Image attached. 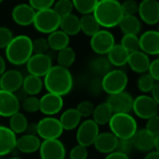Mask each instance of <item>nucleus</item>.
Here are the masks:
<instances>
[{
    "mask_svg": "<svg viewBox=\"0 0 159 159\" xmlns=\"http://www.w3.org/2000/svg\"><path fill=\"white\" fill-rule=\"evenodd\" d=\"M43 86L48 91L60 97L66 96L73 87V77L68 68L61 66H52L43 77Z\"/></svg>",
    "mask_w": 159,
    "mask_h": 159,
    "instance_id": "obj_1",
    "label": "nucleus"
},
{
    "mask_svg": "<svg viewBox=\"0 0 159 159\" xmlns=\"http://www.w3.org/2000/svg\"><path fill=\"white\" fill-rule=\"evenodd\" d=\"M93 15L100 27L113 28L119 25L124 13L118 0H98Z\"/></svg>",
    "mask_w": 159,
    "mask_h": 159,
    "instance_id": "obj_2",
    "label": "nucleus"
},
{
    "mask_svg": "<svg viewBox=\"0 0 159 159\" xmlns=\"http://www.w3.org/2000/svg\"><path fill=\"white\" fill-rule=\"evenodd\" d=\"M7 60L14 66H23L33 55L32 39L26 35L13 37L5 49Z\"/></svg>",
    "mask_w": 159,
    "mask_h": 159,
    "instance_id": "obj_3",
    "label": "nucleus"
},
{
    "mask_svg": "<svg viewBox=\"0 0 159 159\" xmlns=\"http://www.w3.org/2000/svg\"><path fill=\"white\" fill-rule=\"evenodd\" d=\"M108 125L118 139H130L138 130L137 121L130 113H113Z\"/></svg>",
    "mask_w": 159,
    "mask_h": 159,
    "instance_id": "obj_4",
    "label": "nucleus"
},
{
    "mask_svg": "<svg viewBox=\"0 0 159 159\" xmlns=\"http://www.w3.org/2000/svg\"><path fill=\"white\" fill-rule=\"evenodd\" d=\"M103 92L110 95H115L124 92L128 84V77L122 69H111L101 78Z\"/></svg>",
    "mask_w": 159,
    "mask_h": 159,
    "instance_id": "obj_5",
    "label": "nucleus"
},
{
    "mask_svg": "<svg viewBox=\"0 0 159 159\" xmlns=\"http://www.w3.org/2000/svg\"><path fill=\"white\" fill-rule=\"evenodd\" d=\"M61 18L52 8L36 11L33 25L42 34H51L59 29Z\"/></svg>",
    "mask_w": 159,
    "mask_h": 159,
    "instance_id": "obj_6",
    "label": "nucleus"
},
{
    "mask_svg": "<svg viewBox=\"0 0 159 159\" xmlns=\"http://www.w3.org/2000/svg\"><path fill=\"white\" fill-rule=\"evenodd\" d=\"M37 125V136L43 140L58 139L64 132L59 122L52 116H46L39 121Z\"/></svg>",
    "mask_w": 159,
    "mask_h": 159,
    "instance_id": "obj_7",
    "label": "nucleus"
},
{
    "mask_svg": "<svg viewBox=\"0 0 159 159\" xmlns=\"http://www.w3.org/2000/svg\"><path fill=\"white\" fill-rule=\"evenodd\" d=\"M159 106L149 95H140L134 98L132 111L142 120H148L158 114Z\"/></svg>",
    "mask_w": 159,
    "mask_h": 159,
    "instance_id": "obj_8",
    "label": "nucleus"
},
{
    "mask_svg": "<svg viewBox=\"0 0 159 159\" xmlns=\"http://www.w3.org/2000/svg\"><path fill=\"white\" fill-rule=\"evenodd\" d=\"M99 133V125L96 124L93 119H86L77 127V142L78 144L87 148L94 144Z\"/></svg>",
    "mask_w": 159,
    "mask_h": 159,
    "instance_id": "obj_9",
    "label": "nucleus"
},
{
    "mask_svg": "<svg viewBox=\"0 0 159 159\" xmlns=\"http://www.w3.org/2000/svg\"><path fill=\"white\" fill-rule=\"evenodd\" d=\"M115 45V39L111 32L107 29H100L91 37L90 46L94 52L98 55H105Z\"/></svg>",
    "mask_w": 159,
    "mask_h": 159,
    "instance_id": "obj_10",
    "label": "nucleus"
},
{
    "mask_svg": "<svg viewBox=\"0 0 159 159\" xmlns=\"http://www.w3.org/2000/svg\"><path fill=\"white\" fill-rule=\"evenodd\" d=\"M25 65L29 74L41 78L44 77L52 68V61L47 53L33 54Z\"/></svg>",
    "mask_w": 159,
    "mask_h": 159,
    "instance_id": "obj_11",
    "label": "nucleus"
},
{
    "mask_svg": "<svg viewBox=\"0 0 159 159\" xmlns=\"http://www.w3.org/2000/svg\"><path fill=\"white\" fill-rule=\"evenodd\" d=\"M133 100L132 96L124 91L115 95H110L106 103L113 113H130L132 111Z\"/></svg>",
    "mask_w": 159,
    "mask_h": 159,
    "instance_id": "obj_12",
    "label": "nucleus"
},
{
    "mask_svg": "<svg viewBox=\"0 0 159 159\" xmlns=\"http://www.w3.org/2000/svg\"><path fill=\"white\" fill-rule=\"evenodd\" d=\"M138 13L143 23L149 25H154L158 24L159 1L158 0H142L139 4Z\"/></svg>",
    "mask_w": 159,
    "mask_h": 159,
    "instance_id": "obj_13",
    "label": "nucleus"
},
{
    "mask_svg": "<svg viewBox=\"0 0 159 159\" xmlns=\"http://www.w3.org/2000/svg\"><path fill=\"white\" fill-rule=\"evenodd\" d=\"M40 159H65L66 147L64 143L58 139L43 140L39 148Z\"/></svg>",
    "mask_w": 159,
    "mask_h": 159,
    "instance_id": "obj_14",
    "label": "nucleus"
},
{
    "mask_svg": "<svg viewBox=\"0 0 159 159\" xmlns=\"http://www.w3.org/2000/svg\"><path fill=\"white\" fill-rule=\"evenodd\" d=\"M21 102L14 93L0 89V116L9 118L19 112Z\"/></svg>",
    "mask_w": 159,
    "mask_h": 159,
    "instance_id": "obj_15",
    "label": "nucleus"
},
{
    "mask_svg": "<svg viewBox=\"0 0 159 159\" xmlns=\"http://www.w3.org/2000/svg\"><path fill=\"white\" fill-rule=\"evenodd\" d=\"M24 76L19 70H6L0 76V89L11 93H15L22 88Z\"/></svg>",
    "mask_w": 159,
    "mask_h": 159,
    "instance_id": "obj_16",
    "label": "nucleus"
},
{
    "mask_svg": "<svg viewBox=\"0 0 159 159\" xmlns=\"http://www.w3.org/2000/svg\"><path fill=\"white\" fill-rule=\"evenodd\" d=\"M63 106V98L52 93H46L39 98V111L46 116H53L59 113Z\"/></svg>",
    "mask_w": 159,
    "mask_h": 159,
    "instance_id": "obj_17",
    "label": "nucleus"
},
{
    "mask_svg": "<svg viewBox=\"0 0 159 159\" xmlns=\"http://www.w3.org/2000/svg\"><path fill=\"white\" fill-rule=\"evenodd\" d=\"M36 15V11L27 3L16 5L11 11L13 22L21 26H28L33 25Z\"/></svg>",
    "mask_w": 159,
    "mask_h": 159,
    "instance_id": "obj_18",
    "label": "nucleus"
},
{
    "mask_svg": "<svg viewBox=\"0 0 159 159\" xmlns=\"http://www.w3.org/2000/svg\"><path fill=\"white\" fill-rule=\"evenodd\" d=\"M139 50L147 55L159 54V33L155 30H148L140 35Z\"/></svg>",
    "mask_w": 159,
    "mask_h": 159,
    "instance_id": "obj_19",
    "label": "nucleus"
},
{
    "mask_svg": "<svg viewBox=\"0 0 159 159\" xmlns=\"http://www.w3.org/2000/svg\"><path fill=\"white\" fill-rule=\"evenodd\" d=\"M17 136L9 126L0 125V157L8 155L16 149Z\"/></svg>",
    "mask_w": 159,
    "mask_h": 159,
    "instance_id": "obj_20",
    "label": "nucleus"
},
{
    "mask_svg": "<svg viewBox=\"0 0 159 159\" xmlns=\"http://www.w3.org/2000/svg\"><path fill=\"white\" fill-rule=\"evenodd\" d=\"M153 139L154 137H152L145 128H138L136 133L131 138V141L134 149L148 152L153 150Z\"/></svg>",
    "mask_w": 159,
    "mask_h": 159,
    "instance_id": "obj_21",
    "label": "nucleus"
},
{
    "mask_svg": "<svg viewBox=\"0 0 159 159\" xmlns=\"http://www.w3.org/2000/svg\"><path fill=\"white\" fill-rule=\"evenodd\" d=\"M117 142L118 139L111 132H102L98 134L93 145L98 152L109 154L116 150Z\"/></svg>",
    "mask_w": 159,
    "mask_h": 159,
    "instance_id": "obj_22",
    "label": "nucleus"
},
{
    "mask_svg": "<svg viewBox=\"0 0 159 159\" xmlns=\"http://www.w3.org/2000/svg\"><path fill=\"white\" fill-rule=\"evenodd\" d=\"M151 61L149 55L144 53L143 52L137 51L129 53L127 65L132 69V71L138 74H143L148 72Z\"/></svg>",
    "mask_w": 159,
    "mask_h": 159,
    "instance_id": "obj_23",
    "label": "nucleus"
},
{
    "mask_svg": "<svg viewBox=\"0 0 159 159\" xmlns=\"http://www.w3.org/2000/svg\"><path fill=\"white\" fill-rule=\"evenodd\" d=\"M41 145L40 139L37 135L25 134L17 138L16 149L23 153H33L39 150Z\"/></svg>",
    "mask_w": 159,
    "mask_h": 159,
    "instance_id": "obj_24",
    "label": "nucleus"
},
{
    "mask_svg": "<svg viewBox=\"0 0 159 159\" xmlns=\"http://www.w3.org/2000/svg\"><path fill=\"white\" fill-rule=\"evenodd\" d=\"M82 117L80 116L76 108H70L65 111L59 119L64 130H74L81 124Z\"/></svg>",
    "mask_w": 159,
    "mask_h": 159,
    "instance_id": "obj_25",
    "label": "nucleus"
},
{
    "mask_svg": "<svg viewBox=\"0 0 159 159\" xmlns=\"http://www.w3.org/2000/svg\"><path fill=\"white\" fill-rule=\"evenodd\" d=\"M124 35H137L141 30L140 20L136 15H124L119 25Z\"/></svg>",
    "mask_w": 159,
    "mask_h": 159,
    "instance_id": "obj_26",
    "label": "nucleus"
},
{
    "mask_svg": "<svg viewBox=\"0 0 159 159\" xmlns=\"http://www.w3.org/2000/svg\"><path fill=\"white\" fill-rule=\"evenodd\" d=\"M60 30L66 33L68 37L76 36L81 32V25H80V18L71 13L67 16L61 18L60 22Z\"/></svg>",
    "mask_w": 159,
    "mask_h": 159,
    "instance_id": "obj_27",
    "label": "nucleus"
},
{
    "mask_svg": "<svg viewBox=\"0 0 159 159\" xmlns=\"http://www.w3.org/2000/svg\"><path fill=\"white\" fill-rule=\"evenodd\" d=\"M129 52H126L120 44H115L107 54V58L111 66L120 67L127 64Z\"/></svg>",
    "mask_w": 159,
    "mask_h": 159,
    "instance_id": "obj_28",
    "label": "nucleus"
},
{
    "mask_svg": "<svg viewBox=\"0 0 159 159\" xmlns=\"http://www.w3.org/2000/svg\"><path fill=\"white\" fill-rule=\"evenodd\" d=\"M43 88V81L41 78L28 74L24 78L22 89L27 96H37Z\"/></svg>",
    "mask_w": 159,
    "mask_h": 159,
    "instance_id": "obj_29",
    "label": "nucleus"
},
{
    "mask_svg": "<svg viewBox=\"0 0 159 159\" xmlns=\"http://www.w3.org/2000/svg\"><path fill=\"white\" fill-rule=\"evenodd\" d=\"M47 41L50 49L59 52L66 48L69 44V37L62 30L58 29L48 35Z\"/></svg>",
    "mask_w": 159,
    "mask_h": 159,
    "instance_id": "obj_30",
    "label": "nucleus"
},
{
    "mask_svg": "<svg viewBox=\"0 0 159 159\" xmlns=\"http://www.w3.org/2000/svg\"><path fill=\"white\" fill-rule=\"evenodd\" d=\"M113 112L110 109L109 105L106 102H102L95 107L93 112V121L98 125H104L109 124L111 118L112 117Z\"/></svg>",
    "mask_w": 159,
    "mask_h": 159,
    "instance_id": "obj_31",
    "label": "nucleus"
},
{
    "mask_svg": "<svg viewBox=\"0 0 159 159\" xmlns=\"http://www.w3.org/2000/svg\"><path fill=\"white\" fill-rule=\"evenodd\" d=\"M80 25H81V31L88 37L94 36L100 30V25L93 13L83 15L82 18H80Z\"/></svg>",
    "mask_w": 159,
    "mask_h": 159,
    "instance_id": "obj_32",
    "label": "nucleus"
},
{
    "mask_svg": "<svg viewBox=\"0 0 159 159\" xmlns=\"http://www.w3.org/2000/svg\"><path fill=\"white\" fill-rule=\"evenodd\" d=\"M111 66H112L109 62L108 58L103 56L95 58L89 63V69L91 70V72L96 76H100V77H103L109 71H111Z\"/></svg>",
    "mask_w": 159,
    "mask_h": 159,
    "instance_id": "obj_33",
    "label": "nucleus"
},
{
    "mask_svg": "<svg viewBox=\"0 0 159 159\" xmlns=\"http://www.w3.org/2000/svg\"><path fill=\"white\" fill-rule=\"evenodd\" d=\"M28 121L26 116L22 112H17L10 117V128L14 134H23L26 131Z\"/></svg>",
    "mask_w": 159,
    "mask_h": 159,
    "instance_id": "obj_34",
    "label": "nucleus"
},
{
    "mask_svg": "<svg viewBox=\"0 0 159 159\" xmlns=\"http://www.w3.org/2000/svg\"><path fill=\"white\" fill-rule=\"evenodd\" d=\"M76 60V52L73 48L67 46L66 48L61 50L57 53V63L58 66L68 68L70 67Z\"/></svg>",
    "mask_w": 159,
    "mask_h": 159,
    "instance_id": "obj_35",
    "label": "nucleus"
},
{
    "mask_svg": "<svg viewBox=\"0 0 159 159\" xmlns=\"http://www.w3.org/2000/svg\"><path fill=\"white\" fill-rule=\"evenodd\" d=\"M74 9L83 15L93 13L98 0H71Z\"/></svg>",
    "mask_w": 159,
    "mask_h": 159,
    "instance_id": "obj_36",
    "label": "nucleus"
},
{
    "mask_svg": "<svg viewBox=\"0 0 159 159\" xmlns=\"http://www.w3.org/2000/svg\"><path fill=\"white\" fill-rule=\"evenodd\" d=\"M155 83L156 82L152 79V77L148 72H146V73L140 74V76L138 78L137 87L142 94L147 95V94L151 93Z\"/></svg>",
    "mask_w": 159,
    "mask_h": 159,
    "instance_id": "obj_37",
    "label": "nucleus"
},
{
    "mask_svg": "<svg viewBox=\"0 0 159 159\" xmlns=\"http://www.w3.org/2000/svg\"><path fill=\"white\" fill-rule=\"evenodd\" d=\"M120 45L129 53L139 51V39L137 35H124Z\"/></svg>",
    "mask_w": 159,
    "mask_h": 159,
    "instance_id": "obj_38",
    "label": "nucleus"
},
{
    "mask_svg": "<svg viewBox=\"0 0 159 159\" xmlns=\"http://www.w3.org/2000/svg\"><path fill=\"white\" fill-rule=\"evenodd\" d=\"M52 9L60 16V18H63L71 14L74 10V7L71 0H58L54 3Z\"/></svg>",
    "mask_w": 159,
    "mask_h": 159,
    "instance_id": "obj_39",
    "label": "nucleus"
},
{
    "mask_svg": "<svg viewBox=\"0 0 159 159\" xmlns=\"http://www.w3.org/2000/svg\"><path fill=\"white\" fill-rule=\"evenodd\" d=\"M21 108L28 113H35L39 111V98L35 96H27L21 101Z\"/></svg>",
    "mask_w": 159,
    "mask_h": 159,
    "instance_id": "obj_40",
    "label": "nucleus"
},
{
    "mask_svg": "<svg viewBox=\"0 0 159 159\" xmlns=\"http://www.w3.org/2000/svg\"><path fill=\"white\" fill-rule=\"evenodd\" d=\"M76 110L82 118H88L93 115L95 105L89 100H84L78 104Z\"/></svg>",
    "mask_w": 159,
    "mask_h": 159,
    "instance_id": "obj_41",
    "label": "nucleus"
},
{
    "mask_svg": "<svg viewBox=\"0 0 159 159\" xmlns=\"http://www.w3.org/2000/svg\"><path fill=\"white\" fill-rule=\"evenodd\" d=\"M33 54H46L50 47L47 41V39L38 38L35 40H32Z\"/></svg>",
    "mask_w": 159,
    "mask_h": 159,
    "instance_id": "obj_42",
    "label": "nucleus"
},
{
    "mask_svg": "<svg viewBox=\"0 0 159 159\" xmlns=\"http://www.w3.org/2000/svg\"><path fill=\"white\" fill-rule=\"evenodd\" d=\"M88 151L87 148L80 144L75 145L69 152V159H87Z\"/></svg>",
    "mask_w": 159,
    "mask_h": 159,
    "instance_id": "obj_43",
    "label": "nucleus"
},
{
    "mask_svg": "<svg viewBox=\"0 0 159 159\" xmlns=\"http://www.w3.org/2000/svg\"><path fill=\"white\" fill-rule=\"evenodd\" d=\"M55 0H28V4L36 11H43L53 7Z\"/></svg>",
    "mask_w": 159,
    "mask_h": 159,
    "instance_id": "obj_44",
    "label": "nucleus"
},
{
    "mask_svg": "<svg viewBox=\"0 0 159 159\" xmlns=\"http://www.w3.org/2000/svg\"><path fill=\"white\" fill-rule=\"evenodd\" d=\"M124 15H136L139 11V3L136 0H125L121 4Z\"/></svg>",
    "mask_w": 159,
    "mask_h": 159,
    "instance_id": "obj_45",
    "label": "nucleus"
},
{
    "mask_svg": "<svg viewBox=\"0 0 159 159\" xmlns=\"http://www.w3.org/2000/svg\"><path fill=\"white\" fill-rule=\"evenodd\" d=\"M12 39L13 34L10 28L6 26H0V49H6Z\"/></svg>",
    "mask_w": 159,
    "mask_h": 159,
    "instance_id": "obj_46",
    "label": "nucleus"
},
{
    "mask_svg": "<svg viewBox=\"0 0 159 159\" xmlns=\"http://www.w3.org/2000/svg\"><path fill=\"white\" fill-rule=\"evenodd\" d=\"M152 137L159 135V115H154L148 119L144 127Z\"/></svg>",
    "mask_w": 159,
    "mask_h": 159,
    "instance_id": "obj_47",
    "label": "nucleus"
},
{
    "mask_svg": "<svg viewBox=\"0 0 159 159\" xmlns=\"http://www.w3.org/2000/svg\"><path fill=\"white\" fill-rule=\"evenodd\" d=\"M133 149H134V147H133L131 139H118L115 151L125 153L126 155H129Z\"/></svg>",
    "mask_w": 159,
    "mask_h": 159,
    "instance_id": "obj_48",
    "label": "nucleus"
},
{
    "mask_svg": "<svg viewBox=\"0 0 159 159\" xmlns=\"http://www.w3.org/2000/svg\"><path fill=\"white\" fill-rule=\"evenodd\" d=\"M148 73L152 77L156 83H159V58L151 62Z\"/></svg>",
    "mask_w": 159,
    "mask_h": 159,
    "instance_id": "obj_49",
    "label": "nucleus"
},
{
    "mask_svg": "<svg viewBox=\"0 0 159 159\" xmlns=\"http://www.w3.org/2000/svg\"><path fill=\"white\" fill-rule=\"evenodd\" d=\"M89 90L91 92V94L97 96L99 95L101 92H103L102 89V84H101V79H94L90 83V86H89Z\"/></svg>",
    "mask_w": 159,
    "mask_h": 159,
    "instance_id": "obj_50",
    "label": "nucleus"
},
{
    "mask_svg": "<svg viewBox=\"0 0 159 159\" xmlns=\"http://www.w3.org/2000/svg\"><path fill=\"white\" fill-rule=\"evenodd\" d=\"M105 159H129V155H126L125 153L114 151V152L107 154Z\"/></svg>",
    "mask_w": 159,
    "mask_h": 159,
    "instance_id": "obj_51",
    "label": "nucleus"
},
{
    "mask_svg": "<svg viewBox=\"0 0 159 159\" xmlns=\"http://www.w3.org/2000/svg\"><path fill=\"white\" fill-rule=\"evenodd\" d=\"M151 97L159 106V83H155L153 88L151 91Z\"/></svg>",
    "mask_w": 159,
    "mask_h": 159,
    "instance_id": "obj_52",
    "label": "nucleus"
},
{
    "mask_svg": "<svg viewBox=\"0 0 159 159\" xmlns=\"http://www.w3.org/2000/svg\"><path fill=\"white\" fill-rule=\"evenodd\" d=\"M143 159H159V152L155 150H152L146 153Z\"/></svg>",
    "mask_w": 159,
    "mask_h": 159,
    "instance_id": "obj_53",
    "label": "nucleus"
},
{
    "mask_svg": "<svg viewBox=\"0 0 159 159\" xmlns=\"http://www.w3.org/2000/svg\"><path fill=\"white\" fill-rule=\"evenodd\" d=\"M6 61L5 59L0 55V76H1L6 71Z\"/></svg>",
    "mask_w": 159,
    "mask_h": 159,
    "instance_id": "obj_54",
    "label": "nucleus"
},
{
    "mask_svg": "<svg viewBox=\"0 0 159 159\" xmlns=\"http://www.w3.org/2000/svg\"><path fill=\"white\" fill-rule=\"evenodd\" d=\"M153 149L159 152V135L155 136L153 139Z\"/></svg>",
    "mask_w": 159,
    "mask_h": 159,
    "instance_id": "obj_55",
    "label": "nucleus"
},
{
    "mask_svg": "<svg viewBox=\"0 0 159 159\" xmlns=\"http://www.w3.org/2000/svg\"><path fill=\"white\" fill-rule=\"evenodd\" d=\"M9 159H23V158L18 157V156H12V157H11V158H9Z\"/></svg>",
    "mask_w": 159,
    "mask_h": 159,
    "instance_id": "obj_56",
    "label": "nucleus"
},
{
    "mask_svg": "<svg viewBox=\"0 0 159 159\" xmlns=\"http://www.w3.org/2000/svg\"><path fill=\"white\" fill-rule=\"evenodd\" d=\"M2 1H3V0H0V3H1V2H2Z\"/></svg>",
    "mask_w": 159,
    "mask_h": 159,
    "instance_id": "obj_57",
    "label": "nucleus"
},
{
    "mask_svg": "<svg viewBox=\"0 0 159 159\" xmlns=\"http://www.w3.org/2000/svg\"><path fill=\"white\" fill-rule=\"evenodd\" d=\"M157 31H158V33H159V26H158V30H157Z\"/></svg>",
    "mask_w": 159,
    "mask_h": 159,
    "instance_id": "obj_58",
    "label": "nucleus"
}]
</instances>
